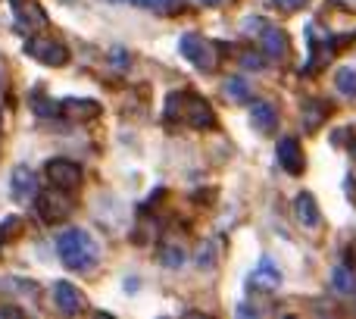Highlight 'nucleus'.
Returning <instances> with one entry per match:
<instances>
[{"label":"nucleus","instance_id":"412c9836","mask_svg":"<svg viewBox=\"0 0 356 319\" xmlns=\"http://www.w3.org/2000/svg\"><path fill=\"white\" fill-rule=\"evenodd\" d=\"M241 66L259 69V66H263V56H259V54H253V50H247V54H241Z\"/></svg>","mask_w":356,"mask_h":319},{"label":"nucleus","instance_id":"a211bd4d","mask_svg":"<svg viewBox=\"0 0 356 319\" xmlns=\"http://www.w3.org/2000/svg\"><path fill=\"white\" fill-rule=\"evenodd\" d=\"M19 232H22V219H19V216H6V219L0 222V244H6V241Z\"/></svg>","mask_w":356,"mask_h":319},{"label":"nucleus","instance_id":"5701e85b","mask_svg":"<svg viewBox=\"0 0 356 319\" xmlns=\"http://www.w3.org/2000/svg\"><path fill=\"white\" fill-rule=\"evenodd\" d=\"M131 3H138V6H147V10H166V6H169V0H131Z\"/></svg>","mask_w":356,"mask_h":319},{"label":"nucleus","instance_id":"4be33fe9","mask_svg":"<svg viewBox=\"0 0 356 319\" xmlns=\"http://www.w3.org/2000/svg\"><path fill=\"white\" fill-rule=\"evenodd\" d=\"M272 3H275L278 10H284V13H294V10H300L307 0H272Z\"/></svg>","mask_w":356,"mask_h":319},{"label":"nucleus","instance_id":"393cba45","mask_svg":"<svg viewBox=\"0 0 356 319\" xmlns=\"http://www.w3.org/2000/svg\"><path fill=\"white\" fill-rule=\"evenodd\" d=\"M197 263H200V266H213V244L203 247V254L197 257Z\"/></svg>","mask_w":356,"mask_h":319},{"label":"nucleus","instance_id":"20e7f679","mask_svg":"<svg viewBox=\"0 0 356 319\" xmlns=\"http://www.w3.org/2000/svg\"><path fill=\"white\" fill-rule=\"evenodd\" d=\"M178 50H181V56L191 63V66L203 69V72H213L216 63H219V47L200 35H184L181 44H178Z\"/></svg>","mask_w":356,"mask_h":319},{"label":"nucleus","instance_id":"aec40b11","mask_svg":"<svg viewBox=\"0 0 356 319\" xmlns=\"http://www.w3.org/2000/svg\"><path fill=\"white\" fill-rule=\"evenodd\" d=\"M250 282H253V285H263V282H266V285H275V282H278V272L272 270L269 263H263V270H259V272H253V279H250Z\"/></svg>","mask_w":356,"mask_h":319},{"label":"nucleus","instance_id":"f257e3e1","mask_svg":"<svg viewBox=\"0 0 356 319\" xmlns=\"http://www.w3.org/2000/svg\"><path fill=\"white\" fill-rule=\"evenodd\" d=\"M166 119L169 123H184L191 129H213L216 125V113L209 107V100L194 91H169Z\"/></svg>","mask_w":356,"mask_h":319},{"label":"nucleus","instance_id":"f3484780","mask_svg":"<svg viewBox=\"0 0 356 319\" xmlns=\"http://www.w3.org/2000/svg\"><path fill=\"white\" fill-rule=\"evenodd\" d=\"M332 285H334V291H338V295H350V291L356 288L353 272L347 270V266H338V270L332 272Z\"/></svg>","mask_w":356,"mask_h":319},{"label":"nucleus","instance_id":"a878e982","mask_svg":"<svg viewBox=\"0 0 356 319\" xmlns=\"http://www.w3.org/2000/svg\"><path fill=\"white\" fill-rule=\"evenodd\" d=\"M200 3H207V6H216V3H222V0H200Z\"/></svg>","mask_w":356,"mask_h":319},{"label":"nucleus","instance_id":"4468645a","mask_svg":"<svg viewBox=\"0 0 356 319\" xmlns=\"http://www.w3.org/2000/svg\"><path fill=\"white\" fill-rule=\"evenodd\" d=\"M10 3H13V10L19 13V25L25 22V29H29V25H44L47 22V13H44L38 3H31V0H10Z\"/></svg>","mask_w":356,"mask_h":319},{"label":"nucleus","instance_id":"f03ea898","mask_svg":"<svg viewBox=\"0 0 356 319\" xmlns=\"http://www.w3.org/2000/svg\"><path fill=\"white\" fill-rule=\"evenodd\" d=\"M56 254L72 272H91L97 266V241L85 228H66L56 238Z\"/></svg>","mask_w":356,"mask_h":319},{"label":"nucleus","instance_id":"b1692460","mask_svg":"<svg viewBox=\"0 0 356 319\" xmlns=\"http://www.w3.org/2000/svg\"><path fill=\"white\" fill-rule=\"evenodd\" d=\"M181 260H184L181 251H166V254H163V263H166V266H178Z\"/></svg>","mask_w":356,"mask_h":319},{"label":"nucleus","instance_id":"6ab92c4d","mask_svg":"<svg viewBox=\"0 0 356 319\" xmlns=\"http://www.w3.org/2000/svg\"><path fill=\"white\" fill-rule=\"evenodd\" d=\"M225 91H228V98H234V100H247L250 88H247L244 79H228V81H225Z\"/></svg>","mask_w":356,"mask_h":319},{"label":"nucleus","instance_id":"0eeeda50","mask_svg":"<svg viewBox=\"0 0 356 319\" xmlns=\"http://www.w3.org/2000/svg\"><path fill=\"white\" fill-rule=\"evenodd\" d=\"M56 110H60L63 119H69V123H94V119L104 113V107L94 98H66Z\"/></svg>","mask_w":356,"mask_h":319},{"label":"nucleus","instance_id":"423d86ee","mask_svg":"<svg viewBox=\"0 0 356 319\" xmlns=\"http://www.w3.org/2000/svg\"><path fill=\"white\" fill-rule=\"evenodd\" d=\"M25 54L31 60L44 63V66H66L69 63V47L63 41H54V38H29Z\"/></svg>","mask_w":356,"mask_h":319},{"label":"nucleus","instance_id":"dca6fc26","mask_svg":"<svg viewBox=\"0 0 356 319\" xmlns=\"http://www.w3.org/2000/svg\"><path fill=\"white\" fill-rule=\"evenodd\" d=\"M334 88H338L341 94H347V98H356V69L344 66L334 72Z\"/></svg>","mask_w":356,"mask_h":319},{"label":"nucleus","instance_id":"39448f33","mask_svg":"<svg viewBox=\"0 0 356 319\" xmlns=\"http://www.w3.org/2000/svg\"><path fill=\"white\" fill-rule=\"evenodd\" d=\"M44 178H47V185H54V188H63V191H75L81 185V166L75 163V160L69 157H54L44 163Z\"/></svg>","mask_w":356,"mask_h":319},{"label":"nucleus","instance_id":"ddd939ff","mask_svg":"<svg viewBox=\"0 0 356 319\" xmlns=\"http://www.w3.org/2000/svg\"><path fill=\"white\" fill-rule=\"evenodd\" d=\"M250 119H253V125H257L259 132H275V125H278V113H275V107L272 104H266V100H257V104L250 107Z\"/></svg>","mask_w":356,"mask_h":319},{"label":"nucleus","instance_id":"7ed1b4c3","mask_svg":"<svg viewBox=\"0 0 356 319\" xmlns=\"http://www.w3.org/2000/svg\"><path fill=\"white\" fill-rule=\"evenodd\" d=\"M72 207H75L72 194H66L63 188H54V185H50L47 191H41V194H35V213L44 226L66 222L69 216H72Z\"/></svg>","mask_w":356,"mask_h":319},{"label":"nucleus","instance_id":"9d476101","mask_svg":"<svg viewBox=\"0 0 356 319\" xmlns=\"http://www.w3.org/2000/svg\"><path fill=\"white\" fill-rule=\"evenodd\" d=\"M259 50L269 60H278V56L288 54V35L275 25H259Z\"/></svg>","mask_w":356,"mask_h":319},{"label":"nucleus","instance_id":"6e6552de","mask_svg":"<svg viewBox=\"0 0 356 319\" xmlns=\"http://www.w3.org/2000/svg\"><path fill=\"white\" fill-rule=\"evenodd\" d=\"M275 154H278V163L284 166V172H291V176H300L307 169V157H303V148L297 138H282Z\"/></svg>","mask_w":356,"mask_h":319},{"label":"nucleus","instance_id":"1a4fd4ad","mask_svg":"<svg viewBox=\"0 0 356 319\" xmlns=\"http://www.w3.org/2000/svg\"><path fill=\"white\" fill-rule=\"evenodd\" d=\"M54 304L66 316H72V313H81V310H85V295H81L72 282H54Z\"/></svg>","mask_w":356,"mask_h":319},{"label":"nucleus","instance_id":"f8f14e48","mask_svg":"<svg viewBox=\"0 0 356 319\" xmlns=\"http://www.w3.org/2000/svg\"><path fill=\"white\" fill-rule=\"evenodd\" d=\"M294 213H297V219H300V226H307V228H319L322 226V210H319V203H316V197L309 194V191L297 194Z\"/></svg>","mask_w":356,"mask_h":319},{"label":"nucleus","instance_id":"2eb2a0df","mask_svg":"<svg viewBox=\"0 0 356 319\" xmlns=\"http://www.w3.org/2000/svg\"><path fill=\"white\" fill-rule=\"evenodd\" d=\"M328 113H332V107H328L325 100H309V104L303 107V125H307L309 132H316Z\"/></svg>","mask_w":356,"mask_h":319},{"label":"nucleus","instance_id":"9b49d317","mask_svg":"<svg viewBox=\"0 0 356 319\" xmlns=\"http://www.w3.org/2000/svg\"><path fill=\"white\" fill-rule=\"evenodd\" d=\"M10 191H13V201H29V197L38 194V176L29 166H19L10 176Z\"/></svg>","mask_w":356,"mask_h":319}]
</instances>
